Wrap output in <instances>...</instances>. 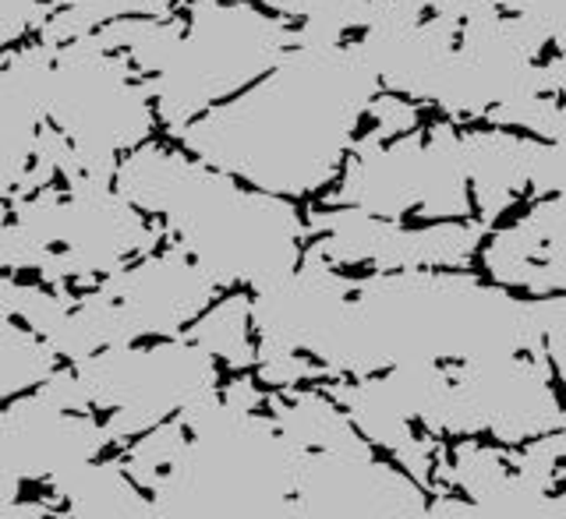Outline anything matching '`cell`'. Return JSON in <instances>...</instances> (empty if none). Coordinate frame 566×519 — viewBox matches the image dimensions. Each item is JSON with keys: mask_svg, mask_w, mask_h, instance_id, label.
Instances as JSON below:
<instances>
[{"mask_svg": "<svg viewBox=\"0 0 566 519\" xmlns=\"http://www.w3.org/2000/svg\"><path fill=\"white\" fill-rule=\"evenodd\" d=\"M358 67L340 53H294L181 131L206 167L265 191H308L336 167L358 99Z\"/></svg>", "mask_w": 566, "mask_h": 519, "instance_id": "obj_1", "label": "cell"}, {"mask_svg": "<svg viewBox=\"0 0 566 519\" xmlns=\"http://www.w3.org/2000/svg\"><path fill=\"white\" fill-rule=\"evenodd\" d=\"M287 53V29L248 0H191L170 53L146 78L164 128L185 131L212 106L262 82Z\"/></svg>", "mask_w": 566, "mask_h": 519, "instance_id": "obj_2", "label": "cell"}]
</instances>
